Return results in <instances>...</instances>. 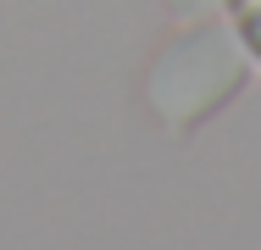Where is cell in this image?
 Wrapping results in <instances>:
<instances>
[{
	"label": "cell",
	"mask_w": 261,
	"mask_h": 250,
	"mask_svg": "<svg viewBox=\"0 0 261 250\" xmlns=\"http://www.w3.org/2000/svg\"><path fill=\"white\" fill-rule=\"evenodd\" d=\"M217 0H172V11H184V17H206Z\"/></svg>",
	"instance_id": "3"
},
{
	"label": "cell",
	"mask_w": 261,
	"mask_h": 250,
	"mask_svg": "<svg viewBox=\"0 0 261 250\" xmlns=\"http://www.w3.org/2000/svg\"><path fill=\"white\" fill-rule=\"evenodd\" d=\"M239 84H245V56L233 45V34L195 28L156 56V67L145 78V95L172 128H195L228 95H239Z\"/></svg>",
	"instance_id": "1"
},
{
	"label": "cell",
	"mask_w": 261,
	"mask_h": 250,
	"mask_svg": "<svg viewBox=\"0 0 261 250\" xmlns=\"http://www.w3.org/2000/svg\"><path fill=\"white\" fill-rule=\"evenodd\" d=\"M233 6V28H239V39L261 56V0H228Z\"/></svg>",
	"instance_id": "2"
}]
</instances>
